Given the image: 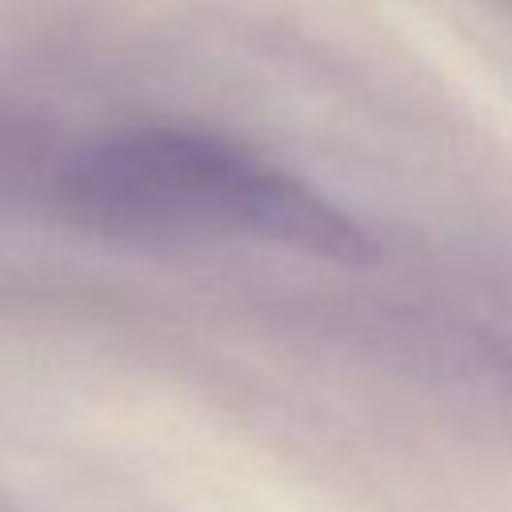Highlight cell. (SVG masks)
I'll return each instance as SVG.
<instances>
[{
  "instance_id": "1",
  "label": "cell",
  "mask_w": 512,
  "mask_h": 512,
  "mask_svg": "<svg viewBox=\"0 0 512 512\" xmlns=\"http://www.w3.org/2000/svg\"><path fill=\"white\" fill-rule=\"evenodd\" d=\"M68 212L104 236L192 244L252 236L336 264L380 244L344 208L256 152L188 128H136L88 144L60 180Z\"/></svg>"
}]
</instances>
